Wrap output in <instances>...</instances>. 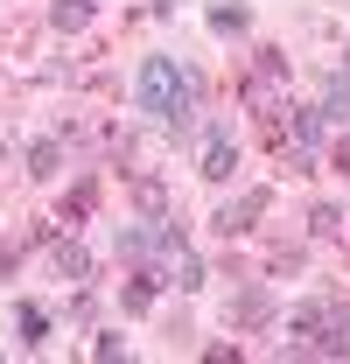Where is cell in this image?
Instances as JSON below:
<instances>
[{
    "mask_svg": "<svg viewBox=\"0 0 350 364\" xmlns=\"http://www.w3.org/2000/svg\"><path fill=\"white\" fill-rule=\"evenodd\" d=\"M49 267H56V280H78V287H85V280H91V252L63 231V238L49 245Z\"/></svg>",
    "mask_w": 350,
    "mask_h": 364,
    "instance_id": "8",
    "label": "cell"
},
{
    "mask_svg": "<svg viewBox=\"0 0 350 364\" xmlns=\"http://www.w3.org/2000/svg\"><path fill=\"white\" fill-rule=\"evenodd\" d=\"M196 176H203V182H231V176H238V140H231L224 119L203 127V161H196Z\"/></svg>",
    "mask_w": 350,
    "mask_h": 364,
    "instance_id": "6",
    "label": "cell"
},
{
    "mask_svg": "<svg viewBox=\"0 0 350 364\" xmlns=\"http://www.w3.org/2000/svg\"><path fill=\"white\" fill-rule=\"evenodd\" d=\"M120 309H127V316H147V309H154V273H140V280L120 287Z\"/></svg>",
    "mask_w": 350,
    "mask_h": 364,
    "instance_id": "15",
    "label": "cell"
},
{
    "mask_svg": "<svg viewBox=\"0 0 350 364\" xmlns=\"http://www.w3.org/2000/svg\"><path fill=\"white\" fill-rule=\"evenodd\" d=\"M266 210H273V189H266V182H253V189H238V196H224L211 225H218L224 238H238V231H253V225H260Z\"/></svg>",
    "mask_w": 350,
    "mask_h": 364,
    "instance_id": "5",
    "label": "cell"
},
{
    "mask_svg": "<svg viewBox=\"0 0 350 364\" xmlns=\"http://www.w3.org/2000/svg\"><path fill=\"white\" fill-rule=\"evenodd\" d=\"M91 14H98V0H49V28L56 36H78Z\"/></svg>",
    "mask_w": 350,
    "mask_h": 364,
    "instance_id": "9",
    "label": "cell"
},
{
    "mask_svg": "<svg viewBox=\"0 0 350 364\" xmlns=\"http://www.w3.org/2000/svg\"><path fill=\"white\" fill-rule=\"evenodd\" d=\"M308 231H315V238H344L350 218L336 210V203H315V210H308Z\"/></svg>",
    "mask_w": 350,
    "mask_h": 364,
    "instance_id": "16",
    "label": "cell"
},
{
    "mask_svg": "<svg viewBox=\"0 0 350 364\" xmlns=\"http://www.w3.org/2000/svg\"><path fill=\"white\" fill-rule=\"evenodd\" d=\"M91 203H98V182H78V189H70V203H63V218H56V231H78V225H85V218H91Z\"/></svg>",
    "mask_w": 350,
    "mask_h": 364,
    "instance_id": "12",
    "label": "cell"
},
{
    "mask_svg": "<svg viewBox=\"0 0 350 364\" xmlns=\"http://www.w3.org/2000/svg\"><path fill=\"white\" fill-rule=\"evenodd\" d=\"M133 203H140V218H169V182L140 168V176H133Z\"/></svg>",
    "mask_w": 350,
    "mask_h": 364,
    "instance_id": "10",
    "label": "cell"
},
{
    "mask_svg": "<svg viewBox=\"0 0 350 364\" xmlns=\"http://www.w3.org/2000/svg\"><path fill=\"white\" fill-rule=\"evenodd\" d=\"M280 329H287V358H350V309L336 294L295 301L280 316Z\"/></svg>",
    "mask_w": 350,
    "mask_h": 364,
    "instance_id": "1",
    "label": "cell"
},
{
    "mask_svg": "<svg viewBox=\"0 0 350 364\" xmlns=\"http://www.w3.org/2000/svg\"><path fill=\"white\" fill-rule=\"evenodd\" d=\"M7 147H14V140H7V134H0V161H7Z\"/></svg>",
    "mask_w": 350,
    "mask_h": 364,
    "instance_id": "18",
    "label": "cell"
},
{
    "mask_svg": "<svg viewBox=\"0 0 350 364\" xmlns=\"http://www.w3.org/2000/svg\"><path fill=\"white\" fill-rule=\"evenodd\" d=\"M154 287H175V294H196L203 287V259L189 252V238L169 225V238H161V252H154Z\"/></svg>",
    "mask_w": 350,
    "mask_h": 364,
    "instance_id": "4",
    "label": "cell"
},
{
    "mask_svg": "<svg viewBox=\"0 0 350 364\" xmlns=\"http://www.w3.org/2000/svg\"><path fill=\"white\" fill-rule=\"evenodd\" d=\"M238 98L253 112H266V119H280L287 112V56L280 49H253V77L238 85Z\"/></svg>",
    "mask_w": 350,
    "mask_h": 364,
    "instance_id": "3",
    "label": "cell"
},
{
    "mask_svg": "<svg viewBox=\"0 0 350 364\" xmlns=\"http://www.w3.org/2000/svg\"><path fill=\"white\" fill-rule=\"evenodd\" d=\"M14 322H21V343H49V329H56L43 301H21V309H14Z\"/></svg>",
    "mask_w": 350,
    "mask_h": 364,
    "instance_id": "14",
    "label": "cell"
},
{
    "mask_svg": "<svg viewBox=\"0 0 350 364\" xmlns=\"http://www.w3.org/2000/svg\"><path fill=\"white\" fill-rule=\"evenodd\" d=\"M211 28H218V36H245V28H253V7H245V0H218V7H211Z\"/></svg>",
    "mask_w": 350,
    "mask_h": 364,
    "instance_id": "13",
    "label": "cell"
},
{
    "mask_svg": "<svg viewBox=\"0 0 350 364\" xmlns=\"http://www.w3.org/2000/svg\"><path fill=\"white\" fill-rule=\"evenodd\" d=\"M329 161H336V168H344V176H350V134L336 140V147H329Z\"/></svg>",
    "mask_w": 350,
    "mask_h": 364,
    "instance_id": "17",
    "label": "cell"
},
{
    "mask_svg": "<svg viewBox=\"0 0 350 364\" xmlns=\"http://www.w3.org/2000/svg\"><path fill=\"white\" fill-rule=\"evenodd\" d=\"M273 316H280V301H273V287H266V280L238 287V294H231V309H224L231 329H260V322H273Z\"/></svg>",
    "mask_w": 350,
    "mask_h": 364,
    "instance_id": "7",
    "label": "cell"
},
{
    "mask_svg": "<svg viewBox=\"0 0 350 364\" xmlns=\"http://www.w3.org/2000/svg\"><path fill=\"white\" fill-rule=\"evenodd\" d=\"M133 112H147V119H161V127H189V112H196V77L175 63V56H140V70H133Z\"/></svg>",
    "mask_w": 350,
    "mask_h": 364,
    "instance_id": "2",
    "label": "cell"
},
{
    "mask_svg": "<svg viewBox=\"0 0 350 364\" xmlns=\"http://www.w3.org/2000/svg\"><path fill=\"white\" fill-rule=\"evenodd\" d=\"M28 176H36V182L63 176V140H36V147H28Z\"/></svg>",
    "mask_w": 350,
    "mask_h": 364,
    "instance_id": "11",
    "label": "cell"
}]
</instances>
